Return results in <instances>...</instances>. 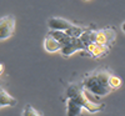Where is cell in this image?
Wrapping results in <instances>:
<instances>
[{
    "mask_svg": "<svg viewBox=\"0 0 125 116\" xmlns=\"http://www.w3.org/2000/svg\"><path fill=\"white\" fill-rule=\"evenodd\" d=\"M111 72L109 69H95L86 72L81 80V85L89 95L95 97H104L111 92L109 85V77Z\"/></svg>",
    "mask_w": 125,
    "mask_h": 116,
    "instance_id": "cell-1",
    "label": "cell"
},
{
    "mask_svg": "<svg viewBox=\"0 0 125 116\" xmlns=\"http://www.w3.org/2000/svg\"><path fill=\"white\" fill-rule=\"evenodd\" d=\"M66 99H71L73 101L78 102L79 105L83 106V109H85L90 114L99 112L105 107V104L95 102L89 96V94L83 87L81 82L80 84H70L66 87Z\"/></svg>",
    "mask_w": 125,
    "mask_h": 116,
    "instance_id": "cell-2",
    "label": "cell"
},
{
    "mask_svg": "<svg viewBox=\"0 0 125 116\" xmlns=\"http://www.w3.org/2000/svg\"><path fill=\"white\" fill-rule=\"evenodd\" d=\"M15 33V16L9 14L0 18V43L10 39Z\"/></svg>",
    "mask_w": 125,
    "mask_h": 116,
    "instance_id": "cell-3",
    "label": "cell"
},
{
    "mask_svg": "<svg viewBox=\"0 0 125 116\" xmlns=\"http://www.w3.org/2000/svg\"><path fill=\"white\" fill-rule=\"evenodd\" d=\"M115 38H116L115 30L113 28H105V29H101V30H95L94 43L110 48V45L115 41Z\"/></svg>",
    "mask_w": 125,
    "mask_h": 116,
    "instance_id": "cell-4",
    "label": "cell"
},
{
    "mask_svg": "<svg viewBox=\"0 0 125 116\" xmlns=\"http://www.w3.org/2000/svg\"><path fill=\"white\" fill-rule=\"evenodd\" d=\"M81 50H85V45L84 43L80 40V38H73V40L70 41L69 44L64 45L60 50V54L61 56L64 58H69L73 54H75L76 51H81Z\"/></svg>",
    "mask_w": 125,
    "mask_h": 116,
    "instance_id": "cell-5",
    "label": "cell"
},
{
    "mask_svg": "<svg viewBox=\"0 0 125 116\" xmlns=\"http://www.w3.org/2000/svg\"><path fill=\"white\" fill-rule=\"evenodd\" d=\"M75 25L70 23L69 20L64 19V18H58V16H53L48 19V29L49 30H61V31H68L71 28H74Z\"/></svg>",
    "mask_w": 125,
    "mask_h": 116,
    "instance_id": "cell-6",
    "label": "cell"
},
{
    "mask_svg": "<svg viewBox=\"0 0 125 116\" xmlns=\"http://www.w3.org/2000/svg\"><path fill=\"white\" fill-rule=\"evenodd\" d=\"M85 50L88 51V54L93 58H103L109 52V46L99 45L96 43H90L86 45Z\"/></svg>",
    "mask_w": 125,
    "mask_h": 116,
    "instance_id": "cell-7",
    "label": "cell"
},
{
    "mask_svg": "<svg viewBox=\"0 0 125 116\" xmlns=\"http://www.w3.org/2000/svg\"><path fill=\"white\" fill-rule=\"evenodd\" d=\"M16 104H18V100L13 97L10 94H8V91L0 85V109L11 107V106H15Z\"/></svg>",
    "mask_w": 125,
    "mask_h": 116,
    "instance_id": "cell-8",
    "label": "cell"
},
{
    "mask_svg": "<svg viewBox=\"0 0 125 116\" xmlns=\"http://www.w3.org/2000/svg\"><path fill=\"white\" fill-rule=\"evenodd\" d=\"M61 48H62V45L59 43L58 40H55L53 36H50V35L45 36V39H44V49H45V51H48V52H56V51H59L60 52Z\"/></svg>",
    "mask_w": 125,
    "mask_h": 116,
    "instance_id": "cell-9",
    "label": "cell"
},
{
    "mask_svg": "<svg viewBox=\"0 0 125 116\" xmlns=\"http://www.w3.org/2000/svg\"><path fill=\"white\" fill-rule=\"evenodd\" d=\"M48 35L53 36L55 40H58L62 46L66 45V44H69L70 41L73 40V38H71L70 35H68L65 31H61V30H49Z\"/></svg>",
    "mask_w": 125,
    "mask_h": 116,
    "instance_id": "cell-10",
    "label": "cell"
},
{
    "mask_svg": "<svg viewBox=\"0 0 125 116\" xmlns=\"http://www.w3.org/2000/svg\"><path fill=\"white\" fill-rule=\"evenodd\" d=\"M83 106L71 99H66V116H79L81 114Z\"/></svg>",
    "mask_w": 125,
    "mask_h": 116,
    "instance_id": "cell-11",
    "label": "cell"
},
{
    "mask_svg": "<svg viewBox=\"0 0 125 116\" xmlns=\"http://www.w3.org/2000/svg\"><path fill=\"white\" fill-rule=\"evenodd\" d=\"M21 116H43V115H41V112L38 111L33 105L26 104L23 109V111H21Z\"/></svg>",
    "mask_w": 125,
    "mask_h": 116,
    "instance_id": "cell-12",
    "label": "cell"
},
{
    "mask_svg": "<svg viewBox=\"0 0 125 116\" xmlns=\"http://www.w3.org/2000/svg\"><path fill=\"white\" fill-rule=\"evenodd\" d=\"M109 85L113 90H115V89H119L121 86V79L119 76H115V75H110L109 77Z\"/></svg>",
    "mask_w": 125,
    "mask_h": 116,
    "instance_id": "cell-13",
    "label": "cell"
},
{
    "mask_svg": "<svg viewBox=\"0 0 125 116\" xmlns=\"http://www.w3.org/2000/svg\"><path fill=\"white\" fill-rule=\"evenodd\" d=\"M4 70H5V65H4V64H1V62H0V75H1V74L4 72Z\"/></svg>",
    "mask_w": 125,
    "mask_h": 116,
    "instance_id": "cell-14",
    "label": "cell"
},
{
    "mask_svg": "<svg viewBox=\"0 0 125 116\" xmlns=\"http://www.w3.org/2000/svg\"><path fill=\"white\" fill-rule=\"evenodd\" d=\"M121 30H123V33L125 34V21H124V23L121 24Z\"/></svg>",
    "mask_w": 125,
    "mask_h": 116,
    "instance_id": "cell-15",
    "label": "cell"
},
{
    "mask_svg": "<svg viewBox=\"0 0 125 116\" xmlns=\"http://www.w3.org/2000/svg\"><path fill=\"white\" fill-rule=\"evenodd\" d=\"M88 1H89V0H88Z\"/></svg>",
    "mask_w": 125,
    "mask_h": 116,
    "instance_id": "cell-16",
    "label": "cell"
}]
</instances>
